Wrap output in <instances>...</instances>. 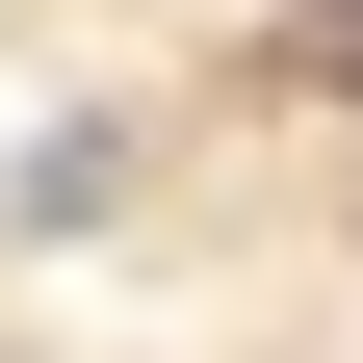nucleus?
I'll return each mask as SVG.
<instances>
[{
  "mask_svg": "<svg viewBox=\"0 0 363 363\" xmlns=\"http://www.w3.org/2000/svg\"><path fill=\"white\" fill-rule=\"evenodd\" d=\"M259 78H311V104H363V0H311V26H286Z\"/></svg>",
  "mask_w": 363,
  "mask_h": 363,
  "instance_id": "nucleus-1",
  "label": "nucleus"
}]
</instances>
